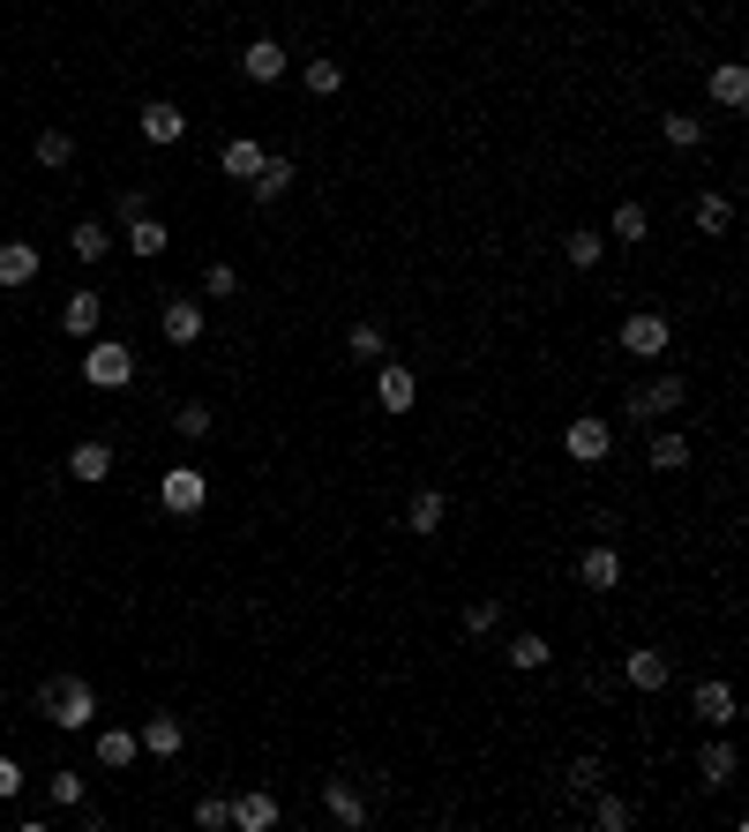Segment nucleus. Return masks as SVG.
Listing matches in <instances>:
<instances>
[{
    "mask_svg": "<svg viewBox=\"0 0 749 832\" xmlns=\"http://www.w3.org/2000/svg\"><path fill=\"white\" fill-rule=\"evenodd\" d=\"M241 68H248V84H286V45L278 38H255L241 53Z\"/></svg>",
    "mask_w": 749,
    "mask_h": 832,
    "instance_id": "obj_12",
    "label": "nucleus"
},
{
    "mask_svg": "<svg viewBox=\"0 0 749 832\" xmlns=\"http://www.w3.org/2000/svg\"><path fill=\"white\" fill-rule=\"evenodd\" d=\"M645 458H652V473H682V465H690V435H674V428H667V435H652V451H645Z\"/></svg>",
    "mask_w": 749,
    "mask_h": 832,
    "instance_id": "obj_26",
    "label": "nucleus"
},
{
    "mask_svg": "<svg viewBox=\"0 0 749 832\" xmlns=\"http://www.w3.org/2000/svg\"><path fill=\"white\" fill-rule=\"evenodd\" d=\"M158 502H166L172 518H195V510L210 502V480L195 473V465H172L166 480H158Z\"/></svg>",
    "mask_w": 749,
    "mask_h": 832,
    "instance_id": "obj_4",
    "label": "nucleus"
},
{
    "mask_svg": "<svg viewBox=\"0 0 749 832\" xmlns=\"http://www.w3.org/2000/svg\"><path fill=\"white\" fill-rule=\"evenodd\" d=\"M38 278V248L31 241H0V286H31Z\"/></svg>",
    "mask_w": 749,
    "mask_h": 832,
    "instance_id": "obj_18",
    "label": "nucleus"
},
{
    "mask_svg": "<svg viewBox=\"0 0 749 832\" xmlns=\"http://www.w3.org/2000/svg\"><path fill=\"white\" fill-rule=\"evenodd\" d=\"M510 667H525V675L547 667V637H540V630H517V637H510Z\"/></svg>",
    "mask_w": 749,
    "mask_h": 832,
    "instance_id": "obj_31",
    "label": "nucleus"
},
{
    "mask_svg": "<svg viewBox=\"0 0 749 832\" xmlns=\"http://www.w3.org/2000/svg\"><path fill=\"white\" fill-rule=\"evenodd\" d=\"M83 382L90 390H127V382H135V353H127L121 337H98L83 353Z\"/></svg>",
    "mask_w": 749,
    "mask_h": 832,
    "instance_id": "obj_2",
    "label": "nucleus"
},
{
    "mask_svg": "<svg viewBox=\"0 0 749 832\" xmlns=\"http://www.w3.org/2000/svg\"><path fill=\"white\" fill-rule=\"evenodd\" d=\"M195 825H203V832H225V825H233V802H225V795H203V802H195Z\"/></svg>",
    "mask_w": 749,
    "mask_h": 832,
    "instance_id": "obj_39",
    "label": "nucleus"
},
{
    "mask_svg": "<svg viewBox=\"0 0 749 832\" xmlns=\"http://www.w3.org/2000/svg\"><path fill=\"white\" fill-rule=\"evenodd\" d=\"M233 825H241V832H270V825H278V802H270L262 788L233 795Z\"/></svg>",
    "mask_w": 749,
    "mask_h": 832,
    "instance_id": "obj_17",
    "label": "nucleus"
},
{
    "mask_svg": "<svg viewBox=\"0 0 749 832\" xmlns=\"http://www.w3.org/2000/svg\"><path fill=\"white\" fill-rule=\"evenodd\" d=\"M135 735H127V728H98V765H105V773H121V765H135Z\"/></svg>",
    "mask_w": 749,
    "mask_h": 832,
    "instance_id": "obj_23",
    "label": "nucleus"
},
{
    "mask_svg": "<svg viewBox=\"0 0 749 832\" xmlns=\"http://www.w3.org/2000/svg\"><path fill=\"white\" fill-rule=\"evenodd\" d=\"M562 451H570V458L578 465H600L607 458V451H615V428H607V420H570V428H562Z\"/></svg>",
    "mask_w": 749,
    "mask_h": 832,
    "instance_id": "obj_6",
    "label": "nucleus"
},
{
    "mask_svg": "<svg viewBox=\"0 0 749 832\" xmlns=\"http://www.w3.org/2000/svg\"><path fill=\"white\" fill-rule=\"evenodd\" d=\"M323 810H331V818H337L345 832H360V825H368V795L353 788L345 773H337V780H323Z\"/></svg>",
    "mask_w": 749,
    "mask_h": 832,
    "instance_id": "obj_10",
    "label": "nucleus"
},
{
    "mask_svg": "<svg viewBox=\"0 0 749 832\" xmlns=\"http://www.w3.org/2000/svg\"><path fill=\"white\" fill-rule=\"evenodd\" d=\"M203 292H210V300H233V292H241V270H233V263H210V270H203Z\"/></svg>",
    "mask_w": 749,
    "mask_h": 832,
    "instance_id": "obj_38",
    "label": "nucleus"
},
{
    "mask_svg": "<svg viewBox=\"0 0 749 832\" xmlns=\"http://www.w3.org/2000/svg\"><path fill=\"white\" fill-rule=\"evenodd\" d=\"M667 143H674V151H697V143H705V121H697V113H667Z\"/></svg>",
    "mask_w": 749,
    "mask_h": 832,
    "instance_id": "obj_33",
    "label": "nucleus"
},
{
    "mask_svg": "<svg viewBox=\"0 0 749 832\" xmlns=\"http://www.w3.org/2000/svg\"><path fill=\"white\" fill-rule=\"evenodd\" d=\"M292 180H300V173H292V158H262V173H255L248 188H255V203H286Z\"/></svg>",
    "mask_w": 749,
    "mask_h": 832,
    "instance_id": "obj_15",
    "label": "nucleus"
},
{
    "mask_svg": "<svg viewBox=\"0 0 749 832\" xmlns=\"http://www.w3.org/2000/svg\"><path fill=\"white\" fill-rule=\"evenodd\" d=\"M735 225V203L727 196H697V233H727Z\"/></svg>",
    "mask_w": 749,
    "mask_h": 832,
    "instance_id": "obj_34",
    "label": "nucleus"
},
{
    "mask_svg": "<svg viewBox=\"0 0 749 832\" xmlns=\"http://www.w3.org/2000/svg\"><path fill=\"white\" fill-rule=\"evenodd\" d=\"M68 248H76V263H98V255L113 248V241H105V225H98V218H83V225L68 233Z\"/></svg>",
    "mask_w": 749,
    "mask_h": 832,
    "instance_id": "obj_32",
    "label": "nucleus"
},
{
    "mask_svg": "<svg viewBox=\"0 0 749 832\" xmlns=\"http://www.w3.org/2000/svg\"><path fill=\"white\" fill-rule=\"evenodd\" d=\"M135 743L150 750V757H180V743H188V728H180L172 712H158V720H143V728H135Z\"/></svg>",
    "mask_w": 749,
    "mask_h": 832,
    "instance_id": "obj_14",
    "label": "nucleus"
},
{
    "mask_svg": "<svg viewBox=\"0 0 749 832\" xmlns=\"http://www.w3.org/2000/svg\"><path fill=\"white\" fill-rule=\"evenodd\" d=\"M143 210H150V196H143V188H121V203H113V218H121V225H135Z\"/></svg>",
    "mask_w": 749,
    "mask_h": 832,
    "instance_id": "obj_43",
    "label": "nucleus"
},
{
    "mask_svg": "<svg viewBox=\"0 0 749 832\" xmlns=\"http://www.w3.org/2000/svg\"><path fill=\"white\" fill-rule=\"evenodd\" d=\"M413 398H420V375L405 368V360H382V368H374V406H382V413H413Z\"/></svg>",
    "mask_w": 749,
    "mask_h": 832,
    "instance_id": "obj_5",
    "label": "nucleus"
},
{
    "mask_svg": "<svg viewBox=\"0 0 749 832\" xmlns=\"http://www.w3.org/2000/svg\"><path fill=\"white\" fill-rule=\"evenodd\" d=\"M172 435H188V443H203V435H210V406H195V398H188V406L172 413Z\"/></svg>",
    "mask_w": 749,
    "mask_h": 832,
    "instance_id": "obj_35",
    "label": "nucleus"
},
{
    "mask_svg": "<svg viewBox=\"0 0 749 832\" xmlns=\"http://www.w3.org/2000/svg\"><path fill=\"white\" fill-rule=\"evenodd\" d=\"M690 706H697V720H705V728H727V720H735V690H727V683H697V698H690Z\"/></svg>",
    "mask_w": 749,
    "mask_h": 832,
    "instance_id": "obj_19",
    "label": "nucleus"
},
{
    "mask_svg": "<svg viewBox=\"0 0 749 832\" xmlns=\"http://www.w3.org/2000/svg\"><path fill=\"white\" fill-rule=\"evenodd\" d=\"M712 98H719V106H749V68L719 60V68H712Z\"/></svg>",
    "mask_w": 749,
    "mask_h": 832,
    "instance_id": "obj_24",
    "label": "nucleus"
},
{
    "mask_svg": "<svg viewBox=\"0 0 749 832\" xmlns=\"http://www.w3.org/2000/svg\"><path fill=\"white\" fill-rule=\"evenodd\" d=\"M345 353H353V360H382V331H374V323H353Z\"/></svg>",
    "mask_w": 749,
    "mask_h": 832,
    "instance_id": "obj_40",
    "label": "nucleus"
},
{
    "mask_svg": "<svg viewBox=\"0 0 749 832\" xmlns=\"http://www.w3.org/2000/svg\"><path fill=\"white\" fill-rule=\"evenodd\" d=\"M31 151H38V166H53V173H60L68 158H76V135H68V127H45L38 143H31Z\"/></svg>",
    "mask_w": 749,
    "mask_h": 832,
    "instance_id": "obj_30",
    "label": "nucleus"
},
{
    "mask_svg": "<svg viewBox=\"0 0 749 832\" xmlns=\"http://www.w3.org/2000/svg\"><path fill=\"white\" fill-rule=\"evenodd\" d=\"M600 780H607V765H600V757H578V765H570V788H578V795H592Z\"/></svg>",
    "mask_w": 749,
    "mask_h": 832,
    "instance_id": "obj_42",
    "label": "nucleus"
},
{
    "mask_svg": "<svg viewBox=\"0 0 749 832\" xmlns=\"http://www.w3.org/2000/svg\"><path fill=\"white\" fill-rule=\"evenodd\" d=\"M697 780H705V788H727V780H735V743H705L697 750Z\"/></svg>",
    "mask_w": 749,
    "mask_h": 832,
    "instance_id": "obj_21",
    "label": "nucleus"
},
{
    "mask_svg": "<svg viewBox=\"0 0 749 832\" xmlns=\"http://www.w3.org/2000/svg\"><path fill=\"white\" fill-rule=\"evenodd\" d=\"M68 473H76V480H105V473H113V443H76V451H68Z\"/></svg>",
    "mask_w": 749,
    "mask_h": 832,
    "instance_id": "obj_22",
    "label": "nucleus"
},
{
    "mask_svg": "<svg viewBox=\"0 0 749 832\" xmlns=\"http://www.w3.org/2000/svg\"><path fill=\"white\" fill-rule=\"evenodd\" d=\"M443 510H450V502H443V488H413V502H405V525L427 541V533H443Z\"/></svg>",
    "mask_w": 749,
    "mask_h": 832,
    "instance_id": "obj_16",
    "label": "nucleus"
},
{
    "mask_svg": "<svg viewBox=\"0 0 749 832\" xmlns=\"http://www.w3.org/2000/svg\"><path fill=\"white\" fill-rule=\"evenodd\" d=\"M60 323H68L76 337H90L98 323H105V300H98V292H68V308H60Z\"/></svg>",
    "mask_w": 749,
    "mask_h": 832,
    "instance_id": "obj_20",
    "label": "nucleus"
},
{
    "mask_svg": "<svg viewBox=\"0 0 749 832\" xmlns=\"http://www.w3.org/2000/svg\"><path fill=\"white\" fill-rule=\"evenodd\" d=\"M158 323H166L172 345H195V337H203V300H166V308H158Z\"/></svg>",
    "mask_w": 749,
    "mask_h": 832,
    "instance_id": "obj_13",
    "label": "nucleus"
},
{
    "mask_svg": "<svg viewBox=\"0 0 749 832\" xmlns=\"http://www.w3.org/2000/svg\"><path fill=\"white\" fill-rule=\"evenodd\" d=\"M135 127H143V143H180V135H188V113H180L172 98H150V106L135 113Z\"/></svg>",
    "mask_w": 749,
    "mask_h": 832,
    "instance_id": "obj_11",
    "label": "nucleus"
},
{
    "mask_svg": "<svg viewBox=\"0 0 749 832\" xmlns=\"http://www.w3.org/2000/svg\"><path fill=\"white\" fill-rule=\"evenodd\" d=\"M38 720H53L60 735H83L98 720V690L83 675H53V683H38Z\"/></svg>",
    "mask_w": 749,
    "mask_h": 832,
    "instance_id": "obj_1",
    "label": "nucleus"
},
{
    "mask_svg": "<svg viewBox=\"0 0 749 832\" xmlns=\"http://www.w3.org/2000/svg\"><path fill=\"white\" fill-rule=\"evenodd\" d=\"M623 353H637V360H660V353H667V315L637 308V315L623 323Z\"/></svg>",
    "mask_w": 749,
    "mask_h": 832,
    "instance_id": "obj_8",
    "label": "nucleus"
},
{
    "mask_svg": "<svg viewBox=\"0 0 749 832\" xmlns=\"http://www.w3.org/2000/svg\"><path fill=\"white\" fill-rule=\"evenodd\" d=\"M300 84L315 90V98H337V90H345V60H308V68H300Z\"/></svg>",
    "mask_w": 749,
    "mask_h": 832,
    "instance_id": "obj_28",
    "label": "nucleus"
},
{
    "mask_svg": "<svg viewBox=\"0 0 749 832\" xmlns=\"http://www.w3.org/2000/svg\"><path fill=\"white\" fill-rule=\"evenodd\" d=\"M127 248H135V255H166V218H150V210H143V218L127 225Z\"/></svg>",
    "mask_w": 749,
    "mask_h": 832,
    "instance_id": "obj_29",
    "label": "nucleus"
},
{
    "mask_svg": "<svg viewBox=\"0 0 749 832\" xmlns=\"http://www.w3.org/2000/svg\"><path fill=\"white\" fill-rule=\"evenodd\" d=\"M682 406H690L682 375H652L645 390H629V420H660V413H682Z\"/></svg>",
    "mask_w": 749,
    "mask_h": 832,
    "instance_id": "obj_3",
    "label": "nucleus"
},
{
    "mask_svg": "<svg viewBox=\"0 0 749 832\" xmlns=\"http://www.w3.org/2000/svg\"><path fill=\"white\" fill-rule=\"evenodd\" d=\"M615 241H645V203H615Z\"/></svg>",
    "mask_w": 749,
    "mask_h": 832,
    "instance_id": "obj_41",
    "label": "nucleus"
},
{
    "mask_svg": "<svg viewBox=\"0 0 749 832\" xmlns=\"http://www.w3.org/2000/svg\"><path fill=\"white\" fill-rule=\"evenodd\" d=\"M562 255H570L578 270H592V263L607 255V241H600V233H570V241H562Z\"/></svg>",
    "mask_w": 749,
    "mask_h": 832,
    "instance_id": "obj_36",
    "label": "nucleus"
},
{
    "mask_svg": "<svg viewBox=\"0 0 749 832\" xmlns=\"http://www.w3.org/2000/svg\"><path fill=\"white\" fill-rule=\"evenodd\" d=\"M8 795H23V765H15V757H0V802H8Z\"/></svg>",
    "mask_w": 749,
    "mask_h": 832,
    "instance_id": "obj_45",
    "label": "nucleus"
},
{
    "mask_svg": "<svg viewBox=\"0 0 749 832\" xmlns=\"http://www.w3.org/2000/svg\"><path fill=\"white\" fill-rule=\"evenodd\" d=\"M495 623H502V600H472L465 608V637H488Z\"/></svg>",
    "mask_w": 749,
    "mask_h": 832,
    "instance_id": "obj_37",
    "label": "nucleus"
},
{
    "mask_svg": "<svg viewBox=\"0 0 749 832\" xmlns=\"http://www.w3.org/2000/svg\"><path fill=\"white\" fill-rule=\"evenodd\" d=\"M53 802L76 810V802H83V773H53Z\"/></svg>",
    "mask_w": 749,
    "mask_h": 832,
    "instance_id": "obj_44",
    "label": "nucleus"
},
{
    "mask_svg": "<svg viewBox=\"0 0 749 832\" xmlns=\"http://www.w3.org/2000/svg\"><path fill=\"white\" fill-rule=\"evenodd\" d=\"M0 706H8V690H0Z\"/></svg>",
    "mask_w": 749,
    "mask_h": 832,
    "instance_id": "obj_46",
    "label": "nucleus"
},
{
    "mask_svg": "<svg viewBox=\"0 0 749 832\" xmlns=\"http://www.w3.org/2000/svg\"><path fill=\"white\" fill-rule=\"evenodd\" d=\"M578 585L584 592H615L623 585V555L607 541H584V555H578Z\"/></svg>",
    "mask_w": 749,
    "mask_h": 832,
    "instance_id": "obj_7",
    "label": "nucleus"
},
{
    "mask_svg": "<svg viewBox=\"0 0 749 832\" xmlns=\"http://www.w3.org/2000/svg\"><path fill=\"white\" fill-rule=\"evenodd\" d=\"M667 675H674V661H667L660 645H637V653L623 661V683H629V690H645V698H652V690H667Z\"/></svg>",
    "mask_w": 749,
    "mask_h": 832,
    "instance_id": "obj_9",
    "label": "nucleus"
},
{
    "mask_svg": "<svg viewBox=\"0 0 749 832\" xmlns=\"http://www.w3.org/2000/svg\"><path fill=\"white\" fill-rule=\"evenodd\" d=\"M262 158H270V151H262V143H248V135H233V143H225V173H233V180H255V173H262Z\"/></svg>",
    "mask_w": 749,
    "mask_h": 832,
    "instance_id": "obj_25",
    "label": "nucleus"
},
{
    "mask_svg": "<svg viewBox=\"0 0 749 832\" xmlns=\"http://www.w3.org/2000/svg\"><path fill=\"white\" fill-rule=\"evenodd\" d=\"M592 795H600V788H592ZM592 825H600V832H629V825H637V810H629L623 795H600V802H592Z\"/></svg>",
    "mask_w": 749,
    "mask_h": 832,
    "instance_id": "obj_27",
    "label": "nucleus"
}]
</instances>
